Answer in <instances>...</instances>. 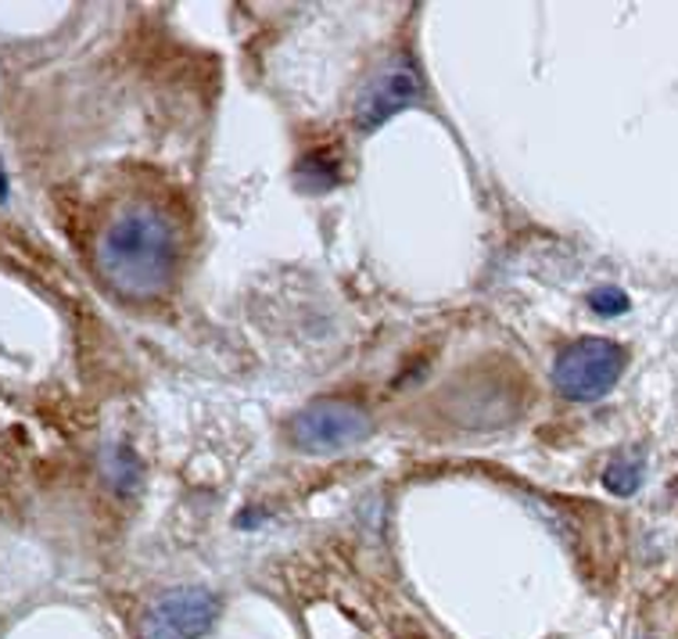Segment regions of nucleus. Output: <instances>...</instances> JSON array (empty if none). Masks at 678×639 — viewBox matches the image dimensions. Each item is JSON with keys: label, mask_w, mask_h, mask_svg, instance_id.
<instances>
[{"label": "nucleus", "mask_w": 678, "mask_h": 639, "mask_svg": "<svg viewBox=\"0 0 678 639\" xmlns=\"http://www.w3.org/2000/svg\"><path fill=\"white\" fill-rule=\"evenodd\" d=\"M177 267V233L159 209L119 212L98 241V270L126 299L159 294Z\"/></svg>", "instance_id": "obj_1"}, {"label": "nucleus", "mask_w": 678, "mask_h": 639, "mask_svg": "<svg viewBox=\"0 0 678 639\" xmlns=\"http://www.w3.org/2000/svg\"><path fill=\"white\" fill-rule=\"evenodd\" d=\"M628 352L610 338H581L560 352L554 367L557 392L575 402H592L621 381Z\"/></svg>", "instance_id": "obj_2"}, {"label": "nucleus", "mask_w": 678, "mask_h": 639, "mask_svg": "<svg viewBox=\"0 0 678 639\" xmlns=\"http://www.w3.org/2000/svg\"><path fill=\"white\" fill-rule=\"evenodd\" d=\"M370 413L345 399H317L291 420V442L302 453H341L370 435Z\"/></svg>", "instance_id": "obj_3"}, {"label": "nucleus", "mask_w": 678, "mask_h": 639, "mask_svg": "<svg viewBox=\"0 0 678 639\" xmlns=\"http://www.w3.org/2000/svg\"><path fill=\"white\" fill-rule=\"evenodd\" d=\"M423 98V80L417 61L406 51L391 54L381 69H377L367 87L359 90L356 98V130L373 133L377 127H385L391 116H399L402 108H413Z\"/></svg>", "instance_id": "obj_4"}, {"label": "nucleus", "mask_w": 678, "mask_h": 639, "mask_svg": "<svg viewBox=\"0 0 678 639\" xmlns=\"http://www.w3.org/2000/svg\"><path fill=\"white\" fill-rule=\"evenodd\" d=\"M216 618H219L216 593L201 586H180L144 607L137 639H201L216 626Z\"/></svg>", "instance_id": "obj_5"}, {"label": "nucleus", "mask_w": 678, "mask_h": 639, "mask_svg": "<svg viewBox=\"0 0 678 639\" xmlns=\"http://www.w3.org/2000/svg\"><path fill=\"white\" fill-rule=\"evenodd\" d=\"M338 162L330 159V154H323V151H317V154H306L302 162H298V169H295V183L302 187L306 194H323V191H330V187L338 183Z\"/></svg>", "instance_id": "obj_6"}, {"label": "nucleus", "mask_w": 678, "mask_h": 639, "mask_svg": "<svg viewBox=\"0 0 678 639\" xmlns=\"http://www.w3.org/2000/svg\"><path fill=\"white\" fill-rule=\"evenodd\" d=\"M642 475H646V460L639 453H625V457H614L604 471V486L614 496H636L642 486Z\"/></svg>", "instance_id": "obj_7"}, {"label": "nucleus", "mask_w": 678, "mask_h": 639, "mask_svg": "<svg viewBox=\"0 0 678 639\" xmlns=\"http://www.w3.org/2000/svg\"><path fill=\"white\" fill-rule=\"evenodd\" d=\"M108 475H112V486L122 489V492H130L137 486V478H140V467H137V457L130 453V449H112L108 453Z\"/></svg>", "instance_id": "obj_8"}, {"label": "nucleus", "mask_w": 678, "mask_h": 639, "mask_svg": "<svg viewBox=\"0 0 678 639\" xmlns=\"http://www.w3.org/2000/svg\"><path fill=\"white\" fill-rule=\"evenodd\" d=\"M589 306H592V313H599V317H621V313H628V294L621 291V288H614V284H607V288H596L592 294H589Z\"/></svg>", "instance_id": "obj_9"}, {"label": "nucleus", "mask_w": 678, "mask_h": 639, "mask_svg": "<svg viewBox=\"0 0 678 639\" xmlns=\"http://www.w3.org/2000/svg\"><path fill=\"white\" fill-rule=\"evenodd\" d=\"M8 198V177H4V169H0V201Z\"/></svg>", "instance_id": "obj_10"}]
</instances>
